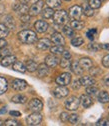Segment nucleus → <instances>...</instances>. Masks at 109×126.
I'll list each match as a JSON object with an SVG mask.
<instances>
[{
  "instance_id": "nucleus-1",
  "label": "nucleus",
  "mask_w": 109,
  "mask_h": 126,
  "mask_svg": "<svg viewBox=\"0 0 109 126\" xmlns=\"http://www.w3.org/2000/svg\"><path fill=\"white\" fill-rule=\"evenodd\" d=\"M18 39L24 44H33L37 41V35L32 30H22L18 33Z\"/></svg>"
},
{
  "instance_id": "nucleus-2",
  "label": "nucleus",
  "mask_w": 109,
  "mask_h": 126,
  "mask_svg": "<svg viewBox=\"0 0 109 126\" xmlns=\"http://www.w3.org/2000/svg\"><path fill=\"white\" fill-rule=\"evenodd\" d=\"M53 20L58 25H64L68 22V13L65 10H58L53 14Z\"/></svg>"
},
{
  "instance_id": "nucleus-3",
  "label": "nucleus",
  "mask_w": 109,
  "mask_h": 126,
  "mask_svg": "<svg viewBox=\"0 0 109 126\" xmlns=\"http://www.w3.org/2000/svg\"><path fill=\"white\" fill-rule=\"evenodd\" d=\"M79 99L77 98L76 96H71L69 97L68 99H66L64 105H65V108L67 110H70V111H74V110H76L77 108L79 107Z\"/></svg>"
},
{
  "instance_id": "nucleus-4",
  "label": "nucleus",
  "mask_w": 109,
  "mask_h": 126,
  "mask_svg": "<svg viewBox=\"0 0 109 126\" xmlns=\"http://www.w3.org/2000/svg\"><path fill=\"white\" fill-rule=\"evenodd\" d=\"M41 121H42V115L39 112H33L32 114H30L26 118V122L30 126L39 125L41 123Z\"/></svg>"
},
{
  "instance_id": "nucleus-5",
  "label": "nucleus",
  "mask_w": 109,
  "mask_h": 126,
  "mask_svg": "<svg viewBox=\"0 0 109 126\" xmlns=\"http://www.w3.org/2000/svg\"><path fill=\"white\" fill-rule=\"evenodd\" d=\"M55 81L60 86H66V85L70 84V82H71V75H70V73H67V72L62 73L56 77Z\"/></svg>"
},
{
  "instance_id": "nucleus-6",
  "label": "nucleus",
  "mask_w": 109,
  "mask_h": 126,
  "mask_svg": "<svg viewBox=\"0 0 109 126\" xmlns=\"http://www.w3.org/2000/svg\"><path fill=\"white\" fill-rule=\"evenodd\" d=\"M43 5H44V2L41 1V0H38L37 2L33 3V5L31 6L29 8V10H28L29 15H30V16H37V15L42 11Z\"/></svg>"
},
{
  "instance_id": "nucleus-7",
  "label": "nucleus",
  "mask_w": 109,
  "mask_h": 126,
  "mask_svg": "<svg viewBox=\"0 0 109 126\" xmlns=\"http://www.w3.org/2000/svg\"><path fill=\"white\" fill-rule=\"evenodd\" d=\"M82 8L78 5H74L72 6L70 9H69V12H68V16L71 18V19H80L81 16H82Z\"/></svg>"
},
{
  "instance_id": "nucleus-8",
  "label": "nucleus",
  "mask_w": 109,
  "mask_h": 126,
  "mask_svg": "<svg viewBox=\"0 0 109 126\" xmlns=\"http://www.w3.org/2000/svg\"><path fill=\"white\" fill-rule=\"evenodd\" d=\"M28 107H29V109L31 110V111L39 112V111H41L42 108H43V103L38 98H33V99H31L29 101Z\"/></svg>"
},
{
  "instance_id": "nucleus-9",
  "label": "nucleus",
  "mask_w": 109,
  "mask_h": 126,
  "mask_svg": "<svg viewBox=\"0 0 109 126\" xmlns=\"http://www.w3.org/2000/svg\"><path fill=\"white\" fill-rule=\"evenodd\" d=\"M69 93V90L65 87V86H60L59 87H56L54 90H53V94L56 98H64L68 95Z\"/></svg>"
},
{
  "instance_id": "nucleus-10",
  "label": "nucleus",
  "mask_w": 109,
  "mask_h": 126,
  "mask_svg": "<svg viewBox=\"0 0 109 126\" xmlns=\"http://www.w3.org/2000/svg\"><path fill=\"white\" fill-rule=\"evenodd\" d=\"M12 88L16 91H23L27 87V82L22 79H15L11 83Z\"/></svg>"
},
{
  "instance_id": "nucleus-11",
  "label": "nucleus",
  "mask_w": 109,
  "mask_h": 126,
  "mask_svg": "<svg viewBox=\"0 0 109 126\" xmlns=\"http://www.w3.org/2000/svg\"><path fill=\"white\" fill-rule=\"evenodd\" d=\"M51 46V41L47 38H42L40 40L37 41V44H36V47L38 50H41V51H44V50H47L48 48H50Z\"/></svg>"
},
{
  "instance_id": "nucleus-12",
  "label": "nucleus",
  "mask_w": 109,
  "mask_h": 126,
  "mask_svg": "<svg viewBox=\"0 0 109 126\" xmlns=\"http://www.w3.org/2000/svg\"><path fill=\"white\" fill-rule=\"evenodd\" d=\"M48 27H49L48 23L45 22V21H43V20H38V21H36L35 24H34L35 30L37 31V32H39V33H44L45 31H47Z\"/></svg>"
},
{
  "instance_id": "nucleus-13",
  "label": "nucleus",
  "mask_w": 109,
  "mask_h": 126,
  "mask_svg": "<svg viewBox=\"0 0 109 126\" xmlns=\"http://www.w3.org/2000/svg\"><path fill=\"white\" fill-rule=\"evenodd\" d=\"M58 63H59L58 58L54 54H50L45 57V64L48 67H55Z\"/></svg>"
},
{
  "instance_id": "nucleus-14",
  "label": "nucleus",
  "mask_w": 109,
  "mask_h": 126,
  "mask_svg": "<svg viewBox=\"0 0 109 126\" xmlns=\"http://www.w3.org/2000/svg\"><path fill=\"white\" fill-rule=\"evenodd\" d=\"M16 61V57L13 56V55H7V56H4L1 61H0V63H1V65L4 66V67H9L11 66L13 63Z\"/></svg>"
},
{
  "instance_id": "nucleus-15",
  "label": "nucleus",
  "mask_w": 109,
  "mask_h": 126,
  "mask_svg": "<svg viewBox=\"0 0 109 126\" xmlns=\"http://www.w3.org/2000/svg\"><path fill=\"white\" fill-rule=\"evenodd\" d=\"M13 9L14 11H16L18 14L20 15H23V14H27L28 13V7L26 4H23V3H15L14 6H13Z\"/></svg>"
},
{
  "instance_id": "nucleus-16",
  "label": "nucleus",
  "mask_w": 109,
  "mask_h": 126,
  "mask_svg": "<svg viewBox=\"0 0 109 126\" xmlns=\"http://www.w3.org/2000/svg\"><path fill=\"white\" fill-rule=\"evenodd\" d=\"M51 41H52L53 43H55V45H62V46H63V45L65 44V39H64V37L62 36L60 33H58V32H55V33L52 34V36H51Z\"/></svg>"
},
{
  "instance_id": "nucleus-17",
  "label": "nucleus",
  "mask_w": 109,
  "mask_h": 126,
  "mask_svg": "<svg viewBox=\"0 0 109 126\" xmlns=\"http://www.w3.org/2000/svg\"><path fill=\"white\" fill-rule=\"evenodd\" d=\"M79 102L81 103V105L84 107V108H89L92 104H93V101L91 99V97L88 95V94H83V95H81L80 99H79Z\"/></svg>"
},
{
  "instance_id": "nucleus-18",
  "label": "nucleus",
  "mask_w": 109,
  "mask_h": 126,
  "mask_svg": "<svg viewBox=\"0 0 109 126\" xmlns=\"http://www.w3.org/2000/svg\"><path fill=\"white\" fill-rule=\"evenodd\" d=\"M80 84L83 86H91V85H94L96 83L95 79L93 78L92 76H83L80 78Z\"/></svg>"
},
{
  "instance_id": "nucleus-19",
  "label": "nucleus",
  "mask_w": 109,
  "mask_h": 126,
  "mask_svg": "<svg viewBox=\"0 0 109 126\" xmlns=\"http://www.w3.org/2000/svg\"><path fill=\"white\" fill-rule=\"evenodd\" d=\"M37 73H38V76L39 77H45V76H47L48 73H49V68L48 66L44 64V63H42V64L40 65H37Z\"/></svg>"
},
{
  "instance_id": "nucleus-20",
  "label": "nucleus",
  "mask_w": 109,
  "mask_h": 126,
  "mask_svg": "<svg viewBox=\"0 0 109 126\" xmlns=\"http://www.w3.org/2000/svg\"><path fill=\"white\" fill-rule=\"evenodd\" d=\"M70 66H71L72 71H73L76 75H82V73H83L84 69L80 66L79 62H77V61H73L72 63H70Z\"/></svg>"
},
{
  "instance_id": "nucleus-21",
  "label": "nucleus",
  "mask_w": 109,
  "mask_h": 126,
  "mask_svg": "<svg viewBox=\"0 0 109 126\" xmlns=\"http://www.w3.org/2000/svg\"><path fill=\"white\" fill-rule=\"evenodd\" d=\"M79 64L83 69H90L92 67V65H93V62H92V60L90 58L83 57V58H81L79 60Z\"/></svg>"
},
{
  "instance_id": "nucleus-22",
  "label": "nucleus",
  "mask_w": 109,
  "mask_h": 126,
  "mask_svg": "<svg viewBox=\"0 0 109 126\" xmlns=\"http://www.w3.org/2000/svg\"><path fill=\"white\" fill-rule=\"evenodd\" d=\"M11 101L14 103H18V104H24L27 102V97L23 94H17V95H14L11 98Z\"/></svg>"
},
{
  "instance_id": "nucleus-23",
  "label": "nucleus",
  "mask_w": 109,
  "mask_h": 126,
  "mask_svg": "<svg viewBox=\"0 0 109 126\" xmlns=\"http://www.w3.org/2000/svg\"><path fill=\"white\" fill-rule=\"evenodd\" d=\"M12 68H13V70L17 71V72H21V73H24L26 71L25 64H23L20 61H15L12 64Z\"/></svg>"
},
{
  "instance_id": "nucleus-24",
  "label": "nucleus",
  "mask_w": 109,
  "mask_h": 126,
  "mask_svg": "<svg viewBox=\"0 0 109 126\" xmlns=\"http://www.w3.org/2000/svg\"><path fill=\"white\" fill-rule=\"evenodd\" d=\"M25 67H26V70H28L29 72H34L37 69V64L33 60H27L25 62Z\"/></svg>"
},
{
  "instance_id": "nucleus-25",
  "label": "nucleus",
  "mask_w": 109,
  "mask_h": 126,
  "mask_svg": "<svg viewBox=\"0 0 109 126\" xmlns=\"http://www.w3.org/2000/svg\"><path fill=\"white\" fill-rule=\"evenodd\" d=\"M98 100L101 103H108L109 102V94L107 91L102 90L99 94H98Z\"/></svg>"
},
{
  "instance_id": "nucleus-26",
  "label": "nucleus",
  "mask_w": 109,
  "mask_h": 126,
  "mask_svg": "<svg viewBox=\"0 0 109 126\" xmlns=\"http://www.w3.org/2000/svg\"><path fill=\"white\" fill-rule=\"evenodd\" d=\"M70 26H71L73 29H75V30H81V29L84 27V23H83L82 21H80L79 19H74V20L71 21Z\"/></svg>"
},
{
  "instance_id": "nucleus-27",
  "label": "nucleus",
  "mask_w": 109,
  "mask_h": 126,
  "mask_svg": "<svg viewBox=\"0 0 109 126\" xmlns=\"http://www.w3.org/2000/svg\"><path fill=\"white\" fill-rule=\"evenodd\" d=\"M4 24L9 29H13L15 27V21H14V19H13V17L11 16V15H7V16H5V18H4Z\"/></svg>"
},
{
  "instance_id": "nucleus-28",
  "label": "nucleus",
  "mask_w": 109,
  "mask_h": 126,
  "mask_svg": "<svg viewBox=\"0 0 109 126\" xmlns=\"http://www.w3.org/2000/svg\"><path fill=\"white\" fill-rule=\"evenodd\" d=\"M7 87H8L7 80L4 77H0V95L4 94L7 91Z\"/></svg>"
},
{
  "instance_id": "nucleus-29",
  "label": "nucleus",
  "mask_w": 109,
  "mask_h": 126,
  "mask_svg": "<svg viewBox=\"0 0 109 126\" xmlns=\"http://www.w3.org/2000/svg\"><path fill=\"white\" fill-rule=\"evenodd\" d=\"M82 12L86 15V16H88V17L93 16V15H94V10H93V8H91L88 5V3L83 4V6H82Z\"/></svg>"
},
{
  "instance_id": "nucleus-30",
  "label": "nucleus",
  "mask_w": 109,
  "mask_h": 126,
  "mask_svg": "<svg viewBox=\"0 0 109 126\" xmlns=\"http://www.w3.org/2000/svg\"><path fill=\"white\" fill-rule=\"evenodd\" d=\"M53 14H54V11H53V9L50 8V7H46V8H44V9L42 10V16H43V18H45V19L51 18V17L53 16Z\"/></svg>"
},
{
  "instance_id": "nucleus-31",
  "label": "nucleus",
  "mask_w": 109,
  "mask_h": 126,
  "mask_svg": "<svg viewBox=\"0 0 109 126\" xmlns=\"http://www.w3.org/2000/svg\"><path fill=\"white\" fill-rule=\"evenodd\" d=\"M46 4L52 9H56L61 6V1L60 0H46Z\"/></svg>"
},
{
  "instance_id": "nucleus-32",
  "label": "nucleus",
  "mask_w": 109,
  "mask_h": 126,
  "mask_svg": "<svg viewBox=\"0 0 109 126\" xmlns=\"http://www.w3.org/2000/svg\"><path fill=\"white\" fill-rule=\"evenodd\" d=\"M8 34H9V28L4 23H0V38H4Z\"/></svg>"
},
{
  "instance_id": "nucleus-33",
  "label": "nucleus",
  "mask_w": 109,
  "mask_h": 126,
  "mask_svg": "<svg viewBox=\"0 0 109 126\" xmlns=\"http://www.w3.org/2000/svg\"><path fill=\"white\" fill-rule=\"evenodd\" d=\"M50 51L54 55H60V54H62V52L64 51V48H63V46L62 45H55V46L51 47Z\"/></svg>"
},
{
  "instance_id": "nucleus-34",
  "label": "nucleus",
  "mask_w": 109,
  "mask_h": 126,
  "mask_svg": "<svg viewBox=\"0 0 109 126\" xmlns=\"http://www.w3.org/2000/svg\"><path fill=\"white\" fill-rule=\"evenodd\" d=\"M86 93L88 94V95L94 97V96H96L97 94H98V88L95 87V86H93V85L87 86V88H86Z\"/></svg>"
},
{
  "instance_id": "nucleus-35",
  "label": "nucleus",
  "mask_w": 109,
  "mask_h": 126,
  "mask_svg": "<svg viewBox=\"0 0 109 126\" xmlns=\"http://www.w3.org/2000/svg\"><path fill=\"white\" fill-rule=\"evenodd\" d=\"M101 48H102L101 45H100L99 43H95V42L89 43V45H88V49H89L90 51H93V52H97V51H99Z\"/></svg>"
},
{
  "instance_id": "nucleus-36",
  "label": "nucleus",
  "mask_w": 109,
  "mask_h": 126,
  "mask_svg": "<svg viewBox=\"0 0 109 126\" xmlns=\"http://www.w3.org/2000/svg\"><path fill=\"white\" fill-rule=\"evenodd\" d=\"M84 43V39L82 37H75L71 40V44L75 47H79Z\"/></svg>"
},
{
  "instance_id": "nucleus-37",
  "label": "nucleus",
  "mask_w": 109,
  "mask_h": 126,
  "mask_svg": "<svg viewBox=\"0 0 109 126\" xmlns=\"http://www.w3.org/2000/svg\"><path fill=\"white\" fill-rule=\"evenodd\" d=\"M88 5L93 9H98L101 6V0H89Z\"/></svg>"
},
{
  "instance_id": "nucleus-38",
  "label": "nucleus",
  "mask_w": 109,
  "mask_h": 126,
  "mask_svg": "<svg viewBox=\"0 0 109 126\" xmlns=\"http://www.w3.org/2000/svg\"><path fill=\"white\" fill-rule=\"evenodd\" d=\"M63 33L68 37H72L74 35V29L71 26H64L63 27Z\"/></svg>"
},
{
  "instance_id": "nucleus-39",
  "label": "nucleus",
  "mask_w": 109,
  "mask_h": 126,
  "mask_svg": "<svg viewBox=\"0 0 109 126\" xmlns=\"http://www.w3.org/2000/svg\"><path fill=\"white\" fill-rule=\"evenodd\" d=\"M96 32H97L96 29H90V30H88V31H87L86 35H87V37L92 41V40H94V38H95Z\"/></svg>"
},
{
  "instance_id": "nucleus-40",
  "label": "nucleus",
  "mask_w": 109,
  "mask_h": 126,
  "mask_svg": "<svg viewBox=\"0 0 109 126\" xmlns=\"http://www.w3.org/2000/svg\"><path fill=\"white\" fill-rule=\"evenodd\" d=\"M60 66L62 68H67L68 66H70V59H66V58H62L60 61Z\"/></svg>"
},
{
  "instance_id": "nucleus-41",
  "label": "nucleus",
  "mask_w": 109,
  "mask_h": 126,
  "mask_svg": "<svg viewBox=\"0 0 109 126\" xmlns=\"http://www.w3.org/2000/svg\"><path fill=\"white\" fill-rule=\"evenodd\" d=\"M68 120H69V122L71 124H76L77 122H78V120H79V116L77 114H71V115H69Z\"/></svg>"
},
{
  "instance_id": "nucleus-42",
  "label": "nucleus",
  "mask_w": 109,
  "mask_h": 126,
  "mask_svg": "<svg viewBox=\"0 0 109 126\" xmlns=\"http://www.w3.org/2000/svg\"><path fill=\"white\" fill-rule=\"evenodd\" d=\"M101 73V69L99 67H91L90 68V74L93 76H98Z\"/></svg>"
},
{
  "instance_id": "nucleus-43",
  "label": "nucleus",
  "mask_w": 109,
  "mask_h": 126,
  "mask_svg": "<svg viewBox=\"0 0 109 126\" xmlns=\"http://www.w3.org/2000/svg\"><path fill=\"white\" fill-rule=\"evenodd\" d=\"M95 125H97V126H109V119H107V118H102V119L98 120Z\"/></svg>"
},
{
  "instance_id": "nucleus-44",
  "label": "nucleus",
  "mask_w": 109,
  "mask_h": 126,
  "mask_svg": "<svg viewBox=\"0 0 109 126\" xmlns=\"http://www.w3.org/2000/svg\"><path fill=\"white\" fill-rule=\"evenodd\" d=\"M4 125H6V126H18V125H20V123L18 122V121H16V120H11V119H8V120H6L5 121V123H4Z\"/></svg>"
},
{
  "instance_id": "nucleus-45",
  "label": "nucleus",
  "mask_w": 109,
  "mask_h": 126,
  "mask_svg": "<svg viewBox=\"0 0 109 126\" xmlns=\"http://www.w3.org/2000/svg\"><path fill=\"white\" fill-rule=\"evenodd\" d=\"M68 118H69V114L67 112H62L60 114V120L62 122H67L68 121Z\"/></svg>"
},
{
  "instance_id": "nucleus-46",
  "label": "nucleus",
  "mask_w": 109,
  "mask_h": 126,
  "mask_svg": "<svg viewBox=\"0 0 109 126\" xmlns=\"http://www.w3.org/2000/svg\"><path fill=\"white\" fill-rule=\"evenodd\" d=\"M102 64L104 67L109 68V55H105L102 59Z\"/></svg>"
},
{
  "instance_id": "nucleus-47",
  "label": "nucleus",
  "mask_w": 109,
  "mask_h": 126,
  "mask_svg": "<svg viewBox=\"0 0 109 126\" xmlns=\"http://www.w3.org/2000/svg\"><path fill=\"white\" fill-rule=\"evenodd\" d=\"M7 55H10V50L9 49H3V50L0 51V57L1 58H3L4 56H7Z\"/></svg>"
},
{
  "instance_id": "nucleus-48",
  "label": "nucleus",
  "mask_w": 109,
  "mask_h": 126,
  "mask_svg": "<svg viewBox=\"0 0 109 126\" xmlns=\"http://www.w3.org/2000/svg\"><path fill=\"white\" fill-rule=\"evenodd\" d=\"M80 86H81V84H80V81L79 80H74V82L72 84V88L73 89H79Z\"/></svg>"
},
{
  "instance_id": "nucleus-49",
  "label": "nucleus",
  "mask_w": 109,
  "mask_h": 126,
  "mask_svg": "<svg viewBox=\"0 0 109 126\" xmlns=\"http://www.w3.org/2000/svg\"><path fill=\"white\" fill-rule=\"evenodd\" d=\"M21 20L24 22H28L29 20H30V15H27V14H23V15H21Z\"/></svg>"
},
{
  "instance_id": "nucleus-50",
  "label": "nucleus",
  "mask_w": 109,
  "mask_h": 126,
  "mask_svg": "<svg viewBox=\"0 0 109 126\" xmlns=\"http://www.w3.org/2000/svg\"><path fill=\"white\" fill-rule=\"evenodd\" d=\"M62 56H63V58H66V59H70L71 58V54L69 51H63L62 52Z\"/></svg>"
},
{
  "instance_id": "nucleus-51",
  "label": "nucleus",
  "mask_w": 109,
  "mask_h": 126,
  "mask_svg": "<svg viewBox=\"0 0 109 126\" xmlns=\"http://www.w3.org/2000/svg\"><path fill=\"white\" fill-rule=\"evenodd\" d=\"M6 45H7L6 40H4L3 38H0V49H2V48H4V47H6Z\"/></svg>"
},
{
  "instance_id": "nucleus-52",
  "label": "nucleus",
  "mask_w": 109,
  "mask_h": 126,
  "mask_svg": "<svg viewBox=\"0 0 109 126\" xmlns=\"http://www.w3.org/2000/svg\"><path fill=\"white\" fill-rule=\"evenodd\" d=\"M10 115H12L14 117H19V116H21V113L18 111H10Z\"/></svg>"
},
{
  "instance_id": "nucleus-53",
  "label": "nucleus",
  "mask_w": 109,
  "mask_h": 126,
  "mask_svg": "<svg viewBox=\"0 0 109 126\" xmlns=\"http://www.w3.org/2000/svg\"><path fill=\"white\" fill-rule=\"evenodd\" d=\"M103 81H104V83H105L107 86H109V74H108V75H106V76L104 77Z\"/></svg>"
},
{
  "instance_id": "nucleus-54",
  "label": "nucleus",
  "mask_w": 109,
  "mask_h": 126,
  "mask_svg": "<svg viewBox=\"0 0 109 126\" xmlns=\"http://www.w3.org/2000/svg\"><path fill=\"white\" fill-rule=\"evenodd\" d=\"M25 1L27 2V3H35V2H37L38 1V0H25Z\"/></svg>"
},
{
  "instance_id": "nucleus-55",
  "label": "nucleus",
  "mask_w": 109,
  "mask_h": 126,
  "mask_svg": "<svg viewBox=\"0 0 109 126\" xmlns=\"http://www.w3.org/2000/svg\"><path fill=\"white\" fill-rule=\"evenodd\" d=\"M102 48H105V49H108L109 50V43L108 44H104V45H101Z\"/></svg>"
},
{
  "instance_id": "nucleus-56",
  "label": "nucleus",
  "mask_w": 109,
  "mask_h": 126,
  "mask_svg": "<svg viewBox=\"0 0 109 126\" xmlns=\"http://www.w3.org/2000/svg\"><path fill=\"white\" fill-rule=\"evenodd\" d=\"M3 11H4V6L0 4V15H1V14L3 13Z\"/></svg>"
},
{
  "instance_id": "nucleus-57",
  "label": "nucleus",
  "mask_w": 109,
  "mask_h": 126,
  "mask_svg": "<svg viewBox=\"0 0 109 126\" xmlns=\"http://www.w3.org/2000/svg\"><path fill=\"white\" fill-rule=\"evenodd\" d=\"M5 111H6V108L4 107V108H3V110H0V113H3V112H5Z\"/></svg>"
},
{
  "instance_id": "nucleus-58",
  "label": "nucleus",
  "mask_w": 109,
  "mask_h": 126,
  "mask_svg": "<svg viewBox=\"0 0 109 126\" xmlns=\"http://www.w3.org/2000/svg\"><path fill=\"white\" fill-rule=\"evenodd\" d=\"M4 124V122H3V120L1 119V118H0V126H1V125H3Z\"/></svg>"
},
{
  "instance_id": "nucleus-59",
  "label": "nucleus",
  "mask_w": 109,
  "mask_h": 126,
  "mask_svg": "<svg viewBox=\"0 0 109 126\" xmlns=\"http://www.w3.org/2000/svg\"><path fill=\"white\" fill-rule=\"evenodd\" d=\"M65 1H70V0H65Z\"/></svg>"
},
{
  "instance_id": "nucleus-60",
  "label": "nucleus",
  "mask_w": 109,
  "mask_h": 126,
  "mask_svg": "<svg viewBox=\"0 0 109 126\" xmlns=\"http://www.w3.org/2000/svg\"><path fill=\"white\" fill-rule=\"evenodd\" d=\"M108 110H109V108H108Z\"/></svg>"
},
{
  "instance_id": "nucleus-61",
  "label": "nucleus",
  "mask_w": 109,
  "mask_h": 126,
  "mask_svg": "<svg viewBox=\"0 0 109 126\" xmlns=\"http://www.w3.org/2000/svg\"><path fill=\"white\" fill-rule=\"evenodd\" d=\"M101 1H102V0H101Z\"/></svg>"
}]
</instances>
